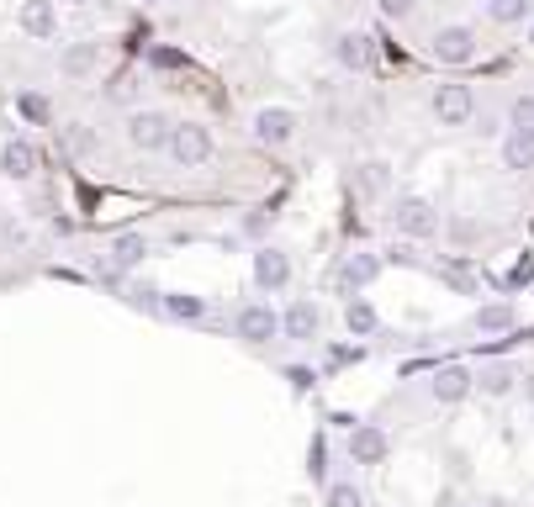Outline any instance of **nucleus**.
<instances>
[{
    "label": "nucleus",
    "mask_w": 534,
    "mask_h": 507,
    "mask_svg": "<svg viewBox=\"0 0 534 507\" xmlns=\"http://www.w3.org/2000/svg\"><path fill=\"white\" fill-rule=\"evenodd\" d=\"M386 222H392V233L397 238H408V243H423V238H439V228H445V212L429 201V196H397L392 201V212H386Z\"/></svg>",
    "instance_id": "1"
},
{
    "label": "nucleus",
    "mask_w": 534,
    "mask_h": 507,
    "mask_svg": "<svg viewBox=\"0 0 534 507\" xmlns=\"http://www.w3.org/2000/svg\"><path fill=\"white\" fill-rule=\"evenodd\" d=\"M302 133V117L291 106H260L249 117V138L260 143V148H291Z\"/></svg>",
    "instance_id": "2"
},
{
    "label": "nucleus",
    "mask_w": 534,
    "mask_h": 507,
    "mask_svg": "<svg viewBox=\"0 0 534 507\" xmlns=\"http://www.w3.org/2000/svg\"><path fill=\"white\" fill-rule=\"evenodd\" d=\"M164 154H170L180 169H201V164L217 154L212 127H201V122H175V127H170V143H164Z\"/></svg>",
    "instance_id": "3"
},
{
    "label": "nucleus",
    "mask_w": 534,
    "mask_h": 507,
    "mask_svg": "<svg viewBox=\"0 0 534 507\" xmlns=\"http://www.w3.org/2000/svg\"><path fill=\"white\" fill-rule=\"evenodd\" d=\"M476 48H482V37H476V27H466V22H445L429 37V53L439 64H450V69H466L476 59Z\"/></svg>",
    "instance_id": "4"
},
{
    "label": "nucleus",
    "mask_w": 534,
    "mask_h": 507,
    "mask_svg": "<svg viewBox=\"0 0 534 507\" xmlns=\"http://www.w3.org/2000/svg\"><path fill=\"white\" fill-rule=\"evenodd\" d=\"M429 111H434L439 127H466V122L476 117V90L460 85V80H445V85H434Z\"/></svg>",
    "instance_id": "5"
},
{
    "label": "nucleus",
    "mask_w": 534,
    "mask_h": 507,
    "mask_svg": "<svg viewBox=\"0 0 534 507\" xmlns=\"http://www.w3.org/2000/svg\"><path fill=\"white\" fill-rule=\"evenodd\" d=\"M233 333L244 338L249 349H260V344H270V338H281V312H275L270 302H244L233 312Z\"/></svg>",
    "instance_id": "6"
},
{
    "label": "nucleus",
    "mask_w": 534,
    "mask_h": 507,
    "mask_svg": "<svg viewBox=\"0 0 534 507\" xmlns=\"http://www.w3.org/2000/svg\"><path fill=\"white\" fill-rule=\"evenodd\" d=\"M170 117L164 111H133L127 117V143L138 148V154H164V143H170Z\"/></svg>",
    "instance_id": "7"
},
{
    "label": "nucleus",
    "mask_w": 534,
    "mask_h": 507,
    "mask_svg": "<svg viewBox=\"0 0 534 507\" xmlns=\"http://www.w3.org/2000/svg\"><path fill=\"white\" fill-rule=\"evenodd\" d=\"M254 286H260L265 296H275V291H286L291 286V254L286 249H275V243H260L254 249Z\"/></svg>",
    "instance_id": "8"
},
{
    "label": "nucleus",
    "mask_w": 534,
    "mask_h": 507,
    "mask_svg": "<svg viewBox=\"0 0 534 507\" xmlns=\"http://www.w3.org/2000/svg\"><path fill=\"white\" fill-rule=\"evenodd\" d=\"M143 259H149V238L143 233H117L112 243H106V259H101V275H127V270H138Z\"/></svg>",
    "instance_id": "9"
},
{
    "label": "nucleus",
    "mask_w": 534,
    "mask_h": 507,
    "mask_svg": "<svg viewBox=\"0 0 534 507\" xmlns=\"http://www.w3.org/2000/svg\"><path fill=\"white\" fill-rule=\"evenodd\" d=\"M38 143H32V138H6V143H0V175H6V180H16V185H27L32 175H38Z\"/></svg>",
    "instance_id": "10"
},
{
    "label": "nucleus",
    "mask_w": 534,
    "mask_h": 507,
    "mask_svg": "<svg viewBox=\"0 0 534 507\" xmlns=\"http://www.w3.org/2000/svg\"><path fill=\"white\" fill-rule=\"evenodd\" d=\"M318 333H323V312H318V302L297 296V302L281 312V338H291V344H312Z\"/></svg>",
    "instance_id": "11"
},
{
    "label": "nucleus",
    "mask_w": 534,
    "mask_h": 507,
    "mask_svg": "<svg viewBox=\"0 0 534 507\" xmlns=\"http://www.w3.org/2000/svg\"><path fill=\"white\" fill-rule=\"evenodd\" d=\"M476 391V375L466 365H445V370H434V381H429V397L439 407H455V402H466Z\"/></svg>",
    "instance_id": "12"
},
{
    "label": "nucleus",
    "mask_w": 534,
    "mask_h": 507,
    "mask_svg": "<svg viewBox=\"0 0 534 507\" xmlns=\"http://www.w3.org/2000/svg\"><path fill=\"white\" fill-rule=\"evenodd\" d=\"M16 27L27 37H38V43H48V37H59V6L53 0H22L16 6Z\"/></svg>",
    "instance_id": "13"
},
{
    "label": "nucleus",
    "mask_w": 534,
    "mask_h": 507,
    "mask_svg": "<svg viewBox=\"0 0 534 507\" xmlns=\"http://www.w3.org/2000/svg\"><path fill=\"white\" fill-rule=\"evenodd\" d=\"M386 449H392L386 428H376V423H355V428H349V460H355V465H381Z\"/></svg>",
    "instance_id": "14"
},
{
    "label": "nucleus",
    "mask_w": 534,
    "mask_h": 507,
    "mask_svg": "<svg viewBox=\"0 0 534 507\" xmlns=\"http://www.w3.org/2000/svg\"><path fill=\"white\" fill-rule=\"evenodd\" d=\"M334 59H339V69H349V74H365V69H371V37H365L360 27H344V32L334 37Z\"/></svg>",
    "instance_id": "15"
},
{
    "label": "nucleus",
    "mask_w": 534,
    "mask_h": 507,
    "mask_svg": "<svg viewBox=\"0 0 534 507\" xmlns=\"http://www.w3.org/2000/svg\"><path fill=\"white\" fill-rule=\"evenodd\" d=\"M376 275H381V254H371V249H355L339 265V280L349 286V296H360L365 286H376Z\"/></svg>",
    "instance_id": "16"
},
{
    "label": "nucleus",
    "mask_w": 534,
    "mask_h": 507,
    "mask_svg": "<svg viewBox=\"0 0 534 507\" xmlns=\"http://www.w3.org/2000/svg\"><path fill=\"white\" fill-rule=\"evenodd\" d=\"M96 69H101V43H90V37H85V43H69L59 53V74H64V80H90Z\"/></svg>",
    "instance_id": "17"
},
{
    "label": "nucleus",
    "mask_w": 534,
    "mask_h": 507,
    "mask_svg": "<svg viewBox=\"0 0 534 507\" xmlns=\"http://www.w3.org/2000/svg\"><path fill=\"white\" fill-rule=\"evenodd\" d=\"M159 312L170 323H201L207 317V296H191V291H164L159 296Z\"/></svg>",
    "instance_id": "18"
},
{
    "label": "nucleus",
    "mask_w": 534,
    "mask_h": 507,
    "mask_svg": "<svg viewBox=\"0 0 534 507\" xmlns=\"http://www.w3.org/2000/svg\"><path fill=\"white\" fill-rule=\"evenodd\" d=\"M355 191H360V196H371V201H381L386 191H392V164H386V159H365V164H355Z\"/></svg>",
    "instance_id": "19"
},
{
    "label": "nucleus",
    "mask_w": 534,
    "mask_h": 507,
    "mask_svg": "<svg viewBox=\"0 0 534 507\" xmlns=\"http://www.w3.org/2000/svg\"><path fill=\"white\" fill-rule=\"evenodd\" d=\"M344 328L355 338H371L381 328V312H376L371 296H349V302H344Z\"/></svg>",
    "instance_id": "20"
},
{
    "label": "nucleus",
    "mask_w": 534,
    "mask_h": 507,
    "mask_svg": "<svg viewBox=\"0 0 534 507\" xmlns=\"http://www.w3.org/2000/svg\"><path fill=\"white\" fill-rule=\"evenodd\" d=\"M513 386H519V375H513V365H503V360L476 370V391H482V397H513Z\"/></svg>",
    "instance_id": "21"
},
{
    "label": "nucleus",
    "mask_w": 534,
    "mask_h": 507,
    "mask_svg": "<svg viewBox=\"0 0 534 507\" xmlns=\"http://www.w3.org/2000/svg\"><path fill=\"white\" fill-rule=\"evenodd\" d=\"M513 323H519V312H513V302H482L476 307V333H508Z\"/></svg>",
    "instance_id": "22"
},
{
    "label": "nucleus",
    "mask_w": 534,
    "mask_h": 507,
    "mask_svg": "<svg viewBox=\"0 0 534 507\" xmlns=\"http://www.w3.org/2000/svg\"><path fill=\"white\" fill-rule=\"evenodd\" d=\"M534 16V0H487V22L492 27H524Z\"/></svg>",
    "instance_id": "23"
},
{
    "label": "nucleus",
    "mask_w": 534,
    "mask_h": 507,
    "mask_svg": "<svg viewBox=\"0 0 534 507\" xmlns=\"http://www.w3.org/2000/svg\"><path fill=\"white\" fill-rule=\"evenodd\" d=\"M508 133L524 138V143H534V90L513 96V106H508Z\"/></svg>",
    "instance_id": "24"
},
{
    "label": "nucleus",
    "mask_w": 534,
    "mask_h": 507,
    "mask_svg": "<svg viewBox=\"0 0 534 507\" xmlns=\"http://www.w3.org/2000/svg\"><path fill=\"white\" fill-rule=\"evenodd\" d=\"M503 169H513V175H524V169H534V143L524 138H503Z\"/></svg>",
    "instance_id": "25"
},
{
    "label": "nucleus",
    "mask_w": 534,
    "mask_h": 507,
    "mask_svg": "<svg viewBox=\"0 0 534 507\" xmlns=\"http://www.w3.org/2000/svg\"><path fill=\"white\" fill-rule=\"evenodd\" d=\"M16 111H22V117H27L32 127H43V122L53 117V106H48V96H38V90H22V96H16Z\"/></svg>",
    "instance_id": "26"
},
{
    "label": "nucleus",
    "mask_w": 534,
    "mask_h": 507,
    "mask_svg": "<svg viewBox=\"0 0 534 507\" xmlns=\"http://www.w3.org/2000/svg\"><path fill=\"white\" fill-rule=\"evenodd\" d=\"M323 507H365V492L355 481H334V486H328V497H323Z\"/></svg>",
    "instance_id": "27"
},
{
    "label": "nucleus",
    "mask_w": 534,
    "mask_h": 507,
    "mask_svg": "<svg viewBox=\"0 0 534 507\" xmlns=\"http://www.w3.org/2000/svg\"><path fill=\"white\" fill-rule=\"evenodd\" d=\"M376 11L386 16V22H413V16H418V0H376Z\"/></svg>",
    "instance_id": "28"
},
{
    "label": "nucleus",
    "mask_w": 534,
    "mask_h": 507,
    "mask_svg": "<svg viewBox=\"0 0 534 507\" xmlns=\"http://www.w3.org/2000/svg\"><path fill=\"white\" fill-rule=\"evenodd\" d=\"M64 148H69V154H90V148H96V138L85 133V122H69V127H64Z\"/></svg>",
    "instance_id": "29"
},
{
    "label": "nucleus",
    "mask_w": 534,
    "mask_h": 507,
    "mask_svg": "<svg viewBox=\"0 0 534 507\" xmlns=\"http://www.w3.org/2000/svg\"><path fill=\"white\" fill-rule=\"evenodd\" d=\"M529 397H534V375H529Z\"/></svg>",
    "instance_id": "30"
},
{
    "label": "nucleus",
    "mask_w": 534,
    "mask_h": 507,
    "mask_svg": "<svg viewBox=\"0 0 534 507\" xmlns=\"http://www.w3.org/2000/svg\"><path fill=\"white\" fill-rule=\"evenodd\" d=\"M75 6H90V0H75Z\"/></svg>",
    "instance_id": "31"
},
{
    "label": "nucleus",
    "mask_w": 534,
    "mask_h": 507,
    "mask_svg": "<svg viewBox=\"0 0 534 507\" xmlns=\"http://www.w3.org/2000/svg\"><path fill=\"white\" fill-rule=\"evenodd\" d=\"M149 6H164V0H149Z\"/></svg>",
    "instance_id": "32"
},
{
    "label": "nucleus",
    "mask_w": 534,
    "mask_h": 507,
    "mask_svg": "<svg viewBox=\"0 0 534 507\" xmlns=\"http://www.w3.org/2000/svg\"><path fill=\"white\" fill-rule=\"evenodd\" d=\"M471 507H482V502H471Z\"/></svg>",
    "instance_id": "33"
}]
</instances>
